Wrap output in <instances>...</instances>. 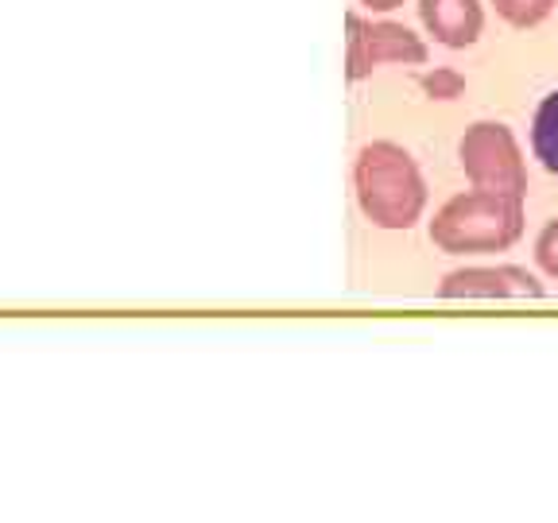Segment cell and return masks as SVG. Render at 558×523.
<instances>
[{
  "instance_id": "1",
  "label": "cell",
  "mask_w": 558,
  "mask_h": 523,
  "mask_svg": "<svg viewBox=\"0 0 558 523\" xmlns=\"http://www.w3.org/2000/svg\"><path fill=\"white\" fill-rule=\"evenodd\" d=\"M353 183H357V202L365 218L380 229H411L427 206V183L415 159L388 139H376L361 151Z\"/></svg>"
},
{
  "instance_id": "2",
  "label": "cell",
  "mask_w": 558,
  "mask_h": 523,
  "mask_svg": "<svg viewBox=\"0 0 558 523\" xmlns=\"http://www.w3.org/2000/svg\"><path fill=\"white\" fill-rule=\"evenodd\" d=\"M523 233V198L481 191L450 198L430 221V241L442 253H505Z\"/></svg>"
},
{
  "instance_id": "3",
  "label": "cell",
  "mask_w": 558,
  "mask_h": 523,
  "mask_svg": "<svg viewBox=\"0 0 558 523\" xmlns=\"http://www.w3.org/2000/svg\"><path fill=\"white\" fill-rule=\"evenodd\" d=\"M458 159H462L465 179L481 191L515 194V198H523V191H527V167H523L520 144H515L508 124L477 121L473 129H465L462 144H458Z\"/></svg>"
},
{
  "instance_id": "4",
  "label": "cell",
  "mask_w": 558,
  "mask_h": 523,
  "mask_svg": "<svg viewBox=\"0 0 558 523\" xmlns=\"http://www.w3.org/2000/svg\"><path fill=\"white\" fill-rule=\"evenodd\" d=\"M349 27V78L357 82L373 74L380 62H427V44L411 35L403 24H368V20L345 16Z\"/></svg>"
},
{
  "instance_id": "5",
  "label": "cell",
  "mask_w": 558,
  "mask_h": 523,
  "mask_svg": "<svg viewBox=\"0 0 558 523\" xmlns=\"http://www.w3.org/2000/svg\"><path fill=\"white\" fill-rule=\"evenodd\" d=\"M442 299H515V295H543V283L523 268H462L450 271L438 288Z\"/></svg>"
},
{
  "instance_id": "6",
  "label": "cell",
  "mask_w": 558,
  "mask_h": 523,
  "mask_svg": "<svg viewBox=\"0 0 558 523\" xmlns=\"http://www.w3.org/2000/svg\"><path fill=\"white\" fill-rule=\"evenodd\" d=\"M418 16H423L427 32L446 47L477 44L481 27H485L481 0H418Z\"/></svg>"
},
{
  "instance_id": "7",
  "label": "cell",
  "mask_w": 558,
  "mask_h": 523,
  "mask_svg": "<svg viewBox=\"0 0 558 523\" xmlns=\"http://www.w3.org/2000/svg\"><path fill=\"white\" fill-rule=\"evenodd\" d=\"M532 148H535V156H539V163L547 167L550 174H558V89L543 97L539 109H535Z\"/></svg>"
},
{
  "instance_id": "8",
  "label": "cell",
  "mask_w": 558,
  "mask_h": 523,
  "mask_svg": "<svg viewBox=\"0 0 558 523\" xmlns=\"http://www.w3.org/2000/svg\"><path fill=\"white\" fill-rule=\"evenodd\" d=\"M493 4L512 27H535L555 12V0H493Z\"/></svg>"
},
{
  "instance_id": "9",
  "label": "cell",
  "mask_w": 558,
  "mask_h": 523,
  "mask_svg": "<svg viewBox=\"0 0 558 523\" xmlns=\"http://www.w3.org/2000/svg\"><path fill=\"white\" fill-rule=\"evenodd\" d=\"M535 260H539V268L547 271L550 279H558V218L547 221V229H543L539 241H535Z\"/></svg>"
},
{
  "instance_id": "10",
  "label": "cell",
  "mask_w": 558,
  "mask_h": 523,
  "mask_svg": "<svg viewBox=\"0 0 558 523\" xmlns=\"http://www.w3.org/2000/svg\"><path fill=\"white\" fill-rule=\"evenodd\" d=\"M361 4H368L373 12H392V9H400L403 0H361Z\"/></svg>"
}]
</instances>
